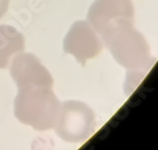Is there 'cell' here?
I'll use <instances>...</instances> for the list:
<instances>
[{
    "mask_svg": "<svg viewBox=\"0 0 158 150\" xmlns=\"http://www.w3.org/2000/svg\"><path fill=\"white\" fill-rule=\"evenodd\" d=\"M102 41L115 60L129 70H148L154 64L144 35L134 26V19L119 18L106 24L100 32Z\"/></svg>",
    "mask_w": 158,
    "mask_h": 150,
    "instance_id": "6da1fadb",
    "label": "cell"
},
{
    "mask_svg": "<svg viewBox=\"0 0 158 150\" xmlns=\"http://www.w3.org/2000/svg\"><path fill=\"white\" fill-rule=\"evenodd\" d=\"M61 103L52 86L28 85L18 88L15 98V115L20 123L43 132L53 129Z\"/></svg>",
    "mask_w": 158,
    "mask_h": 150,
    "instance_id": "7a4b0ae2",
    "label": "cell"
},
{
    "mask_svg": "<svg viewBox=\"0 0 158 150\" xmlns=\"http://www.w3.org/2000/svg\"><path fill=\"white\" fill-rule=\"evenodd\" d=\"M94 127L95 118L92 109L84 103L69 100L61 104L53 129L64 141L81 142L93 134Z\"/></svg>",
    "mask_w": 158,
    "mask_h": 150,
    "instance_id": "3957f363",
    "label": "cell"
},
{
    "mask_svg": "<svg viewBox=\"0 0 158 150\" xmlns=\"http://www.w3.org/2000/svg\"><path fill=\"white\" fill-rule=\"evenodd\" d=\"M102 47V40L87 21L75 22L63 41L64 52L73 55L82 64L98 56Z\"/></svg>",
    "mask_w": 158,
    "mask_h": 150,
    "instance_id": "277c9868",
    "label": "cell"
},
{
    "mask_svg": "<svg viewBox=\"0 0 158 150\" xmlns=\"http://www.w3.org/2000/svg\"><path fill=\"white\" fill-rule=\"evenodd\" d=\"M10 75L17 87L45 85L53 87V79L47 67L31 53H18L11 61Z\"/></svg>",
    "mask_w": 158,
    "mask_h": 150,
    "instance_id": "5b68a950",
    "label": "cell"
},
{
    "mask_svg": "<svg viewBox=\"0 0 158 150\" xmlns=\"http://www.w3.org/2000/svg\"><path fill=\"white\" fill-rule=\"evenodd\" d=\"M119 18L134 19V6L131 0H96L87 13V20L96 33Z\"/></svg>",
    "mask_w": 158,
    "mask_h": 150,
    "instance_id": "8992f818",
    "label": "cell"
},
{
    "mask_svg": "<svg viewBox=\"0 0 158 150\" xmlns=\"http://www.w3.org/2000/svg\"><path fill=\"white\" fill-rule=\"evenodd\" d=\"M23 50V34L11 26H0V69L8 67L11 59Z\"/></svg>",
    "mask_w": 158,
    "mask_h": 150,
    "instance_id": "52a82bcc",
    "label": "cell"
},
{
    "mask_svg": "<svg viewBox=\"0 0 158 150\" xmlns=\"http://www.w3.org/2000/svg\"><path fill=\"white\" fill-rule=\"evenodd\" d=\"M9 0H0V18L5 16V13L8 10Z\"/></svg>",
    "mask_w": 158,
    "mask_h": 150,
    "instance_id": "ba28073f",
    "label": "cell"
}]
</instances>
